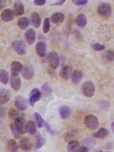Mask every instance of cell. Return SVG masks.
<instances>
[{"label":"cell","instance_id":"cb8c5ba5","mask_svg":"<svg viewBox=\"0 0 114 152\" xmlns=\"http://www.w3.org/2000/svg\"><path fill=\"white\" fill-rule=\"evenodd\" d=\"M76 23L79 28H84L87 25V19L85 15L84 14L78 15L76 18Z\"/></svg>","mask_w":114,"mask_h":152},{"label":"cell","instance_id":"9c48e42d","mask_svg":"<svg viewBox=\"0 0 114 152\" xmlns=\"http://www.w3.org/2000/svg\"><path fill=\"white\" fill-rule=\"evenodd\" d=\"M41 92L38 88H34L31 91L30 94L29 103L32 107H34L35 103L41 99Z\"/></svg>","mask_w":114,"mask_h":152},{"label":"cell","instance_id":"ba28073f","mask_svg":"<svg viewBox=\"0 0 114 152\" xmlns=\"http://www.w3.org/2000/svg\"><path fill=\"white\" fill-rule=\"evenodd\" d=\"M48 62H49L51 68L56 69L58 67L60 63V57L55 51H51L48 55Z\"/></svg>","mask_w":114,"mask_h":152},{"label":"cell","instance_id":"f546056e","mask_svg":"<svg viewBox=\"0 0 114 152\" xmlns=\"http://www.w3.org/2000/svg\"><path fill=\"white\" fill-rule=\"evenodd\" d=\"M41 92V94H43L44 96H49L52 94L53 90L51 88V87L50 86V85L48 83H45L42 85Z\"/></svg>","mask_w":114,"mask_h":152},{"label":"cell","instance_id":"d4e9b609","mask_svg":"<svg viewBox=\"0 0 114 152\" xmlns=\"http://www.w3.org/2000/svg\"><path fill=\"white\" fill-rule=\"evenodd\" d=\"M70 109L67 105H62L59 108V113L62 119L68 118L70 115Z\"/></svg>","mask_w":114,"mask_h":152},{"label":"cell","instance_id":"4dcf8cb0","mask_svg":"<svg viewBox=\"0 0 114 152\" xmlns=\"http://www.w3.org/2000/svg\"><path fill=\"white\" fill-rule=\"evenodd\" d=\"M8 116H9V118L12 120H14L17 117H22L21 116L20 112L14 108H11L9 109V113H8Z\"/></svg>","mask_w":114,"mask_h":152},{"label":"cell","instance_id":"f6af8a7d","mask_svg":"<svg viewBox=\"0 0 114 152\" xmlns=\"http://www.w3.org/2000/svg\"><path fill=\"white\" fill-rule=\"evenodd\" d=\"M6 4H7V0H0V10L4 9Z\"/></svg>","mask_w":114,"mask_h":152},{"label":"cell","instance_id":"603a6c76","mask_svg":"<svg viewBox=\"0 0 114 152\" xmlns=\"http://www.w3.org/2000/svg\"><path fill=\"white\" fill-rule=\"evenodd\" d=\"M30 24V19L28 17H21L17 21V25L21 30H26Z\"/></svg>","mask_w":114,"mask_h":152},{"label":"cell","instance_id":"8fae6325","mask_svg":"<svg viewBox=\"0 0 114 152\" xmlns=\"http://www.w3.org/2000/svg\"><path fill=\"white\" fill-rule=\"evenodd\" d=\"M25 37L26 41L29 45H32L34 44L36 38V32L34 28H29L26 31L25 34Z\"/></svg>","mask_w":114,"mask_h":152},{"label":"cell","instance_id":"7bdbcfd3","mask_svg":"<svg viewBox=\"0 0 114 152\" xmlns=\"http://www.w3.org/2000/svg\"><path fill=\"white\" fill-rule=\"evenodd\" d=\"M76 152H89L88 148L85 146L79 147V149L76 151Z\"/></svg>","mask_w":114,"mask_h":152},{"label":"cell","instance_id":"44dd1931","mask_svg":"<svg viewBox=\"0 0 114 152\" xmlns=\"http://www.w3.org/2000/svg\"><path fill=\"white\" fill-rule=\"evenodd\" d=\"M83 77V74L82 71H79V70H75L71 76V83L74 84H78L82 80Z\"/></svg>","mask_w":114,"mask_h":152},{"label":"cell","instance_id":"30bf717a","mask_svg":"<svg viewBox=\"0 0 114 152\" xmlns=\"http://www.w3.org/2000/svg\"><path fill=\"white\" fill-rule=\"evenodd\" d=\"M14 11L12 10L11 9H6L1 12V19L4 21V22H10L14 19Z\"/></svg>","mask_w":114,"mask_h":152},{"label":"cell","instance_id":"6da1fadb","mask_svg":"<svg viewBox=\"0 0 114 152\" xmlns=\"http://www.w3.org/2000/svg\"><path fill=\"white\" fill-rule=\"evenodd\" d=\"M97 13L103 19H108L112 14V6L108 3H101L97 7Z\"/></svg>","mask_w":114,"mask_h":152},{"label":"cell","instance_id":"9a60e30c","mask_svg":"<svg viewBox=\"0 0 114 152\" xmlns=\"http://www.w3.org/2000/svg\"><path fill=\"white\" fill-rule=\"evenodd\" d=\"M11 86L14 91H18L21 87V79L19 75H11L10 78Z\"/></svg>","mask_w":114,"mask_h":152},{"label":"cell","instance_id":"e0dca14e","mask_svg":"<svg viewBox=\"0 0 114 152\" xmlns=\"http://www.w3.org/2000/svg\"><path fill=\"white\" fill-rule=\"evenodd\" d=\"M47 45L43 42H39L35 45V51L39 57H43L45 56Z\"/></svg>","mask_w":114,"mask_h":152},{"label":"cell","instance_id":"484cf974","mask_svg":"<svg viewBox=\"0 0 114 152\" xmlns=\"http://www.w3.org/2000/svg\"><path fill=\"white\" fill-rule=\"evenodd\" d=\"M79 148V142L77 140H71L69 142L67 150L68 152H76Z\"/></svg>","mask_w":114,"mask_h":152},{"label":"cell","instance_id":"1f68e13d","mask_svg":"<svg viewBox=\"0 0 114 152\" xmlns=\"http://www.w3.org/2000/svg\"><path fill=\"white\" fill-rule=\"evenodd\" d=\"M45 142V139L43 136L41 134H38L37 136L36 140H35V148L37 149H40V148L43 146Z\"/></svg>","mask_w":114,"mask_h":152},{"label":"cell","instance_id":"7402d4cb","mask_svg":"<svg viewBox=\"0 0 114 152\" xmlns=\"http://www.w3.org/2000/svg\"><path fill=\"white\" fill-rule=\"evenodd\" d=\"M19 150V145L14 140H9L6 144L7 152H17Z\"/></svg>","mask_w":114,"mask_h":152},{"label":"cell","instance_id":"4316f807","mask_svg":"<svg viewBox=\"0 0 114 152\" xmlns=\"http://www.w3.org/2000/svg\"><path fill=\"white\" fill-rule=\"evenodd\" d=\"M108 131L106 129H104V128H101V129H99L97 132H96L93 136L95 138H97L98 139H104L106 138L108 136Z\"/></svg>","mask_w":114,"mask_h":152},{"label":"cell","instance_id":"bcb514c9","mask_svg":"<svg viewBox=\"0 0 114 152\" xmlns=\"http://www.w3.org/2000/svg\"><path fill=\"white\" fill-rule=\"evenodd\" d=\"M111 128H112V132L114 134V122H113L112 123V125H111Z\"/></svg>","mask_w":114,"mask_h":152},{"label":"cell","instance_id":"7a4b0ae2","mask_svg":"<svg viewBox=\"0 0 114 152\" xmlns=\"http://www.w3.org/2000/svg\"><path fill=\"white\" fill-rule=\"evenodd\" d=\"M82 92L83 94L88 98L93 96L95 92V86L91 81H86L82 86Z\"/></svg>","mask_w":114,"mask_h":152},{"label":"cell","instance_id":"3957f363","mask_svg":"<svg viewBox=\"0 0 114 152\" xmlns=\"http://www.w3.org/2000/svg\"><path fill=\"white\" fill-rule=\"evenodd\" d=\"M12 48L19 56H23L26 53V45L23 40L16 39L12 43Z\"/></svg>","mask_w":114,"mask_h":152},{"label":"cell","instance_id":"d6a6232c","mask_svg":"<svg viewBox=\"0 0 114 152\" xmlns=\"http://www.w3.org/2000/svg\"><path fill=\"white\" fill-rule=\"evenodd\" d=\"M34 116H35V121H36L38 127L39 128L43 127L44 126L45 121H43V118H42V117L41 116V115L38 113H35Z\"/></svg>","mask_w":114,"mask_h":152},{"label":"cell","instance_id":"d590c367","mask_svg":"<svg viewBox=\"0 0 114 152\" xmlns=\"http://www.w3.org/2000/svg\"><path fill=\"white\" fill-rule=\"evenodd\" d=\"M44 126H45V129H46L47 131L49 132L50 134H51L53 136H55V135L57 134H58V132H57L56 131H55V130H54L53 129H52V128L51 127V126L49 125V124L48 123L47 121H45Z\"/></svg>","mask_w":114,"mask_h":152},{"label":"cell","instance_id":"ac0fdd59","mask_svg":"<svg viewBox=\"0 0 114 152\" xmlns=\"http://www.w3.org/2000/svg\"><path fill=\"white\" fill-rule=\"evenodd\" d=\"M11 98L10 92L4 88L0 89V105L6 104Z\"/></svg>","mask_w":114,"mask_h":152},{"label":"cell","instance_id":"2e32d148","mask_svg":"<svg viewBox=\"0 0 114 152\" xmlns=\"http://www.w3.org/2000/svg\"><path fill=\"white\" fill-rule=\"evenodd\" d=\"M64 20L65 15L62 13H60V12L53 13L50 17L51 22H52L53 24H55V25H59V24L64 22Z\"/></svg>","mask_w":114,"mask_h":152},{"label":"cell","instance_id":"7c38bea8","mask_svg":"<svg viewBox=\"0 0 114 152\" xmlns=\"http://www.w3.org/2000/svg\"><path fill=\"white\" fill-rule=\"evenodd\" d=\"M32 143L28 137H24L20 139L19 142V147L21 150L25 151H29L32 150Z\"/></svg>","mask_w":114,"mask_h":152},{"label":"cell","instance_id":"83f0119b","mask_svg":"<svg viewBox=\"0 0 114 152\" xmlns=\"http://www.w3.org/2000/svg\"><path fill=\"white\" fill-rule=\"evenodd\" d=\"M9 80V77L8 72L4 69L0 70V83L6 85L7 84Z\"/></svg>","mask_w":114,"mask_h":152},{"label":"cell","instance_id":"e575fe53","mask_svg":"<svg viewBox=\"0 0 114 152\" xmlns=\"http://www.w3.org/2000/svg\"><path fill=\"white\" fill-rule=\"evenodd\" d=\"M10 129L11 130V132L13 134V136L17 139H19L20 138V134L18 131L17 129H16L14 124H10Z\"/></svg>","mask_w":114,"mask_h":152},{"label":"cell","instance_id":"d6986e66","mask_svg":"<svg viewBox=\"0 0 114 152\" xmlns=\"http://www.w3.org/2000/svg\"><path fill=\"white\" fill-rule=\"evenodd\" d=\"M22 64L19 61H13L11 65V75H19L22 71Z\"/></svg>","mask_w":114,"mask_h":152},{"label":"cell","instance_id":"4fadbf2b","mask_svg":"<svg viewBox=\"0 0 114 152\" xmlns=\"http://www.w3.org/2000/svg\"><path fill=\"white\" fill-rule=\"evenodd\" d=\"M73 71L71 66L70 65H65L61 69L60 71V76L61 77L64 79L65 80H68L69 78H71V74H72Z\"/></svg>","mask_w":114,"mask_h":152},{"label":"cell","instance_id":"8992f818","mask_svg":"<svg viewBox=\"0 0 114 152\" xmlns=\"http://www.w3.org/2000/svg\"><path fill=\"white\" fill-rule=\"evenodd\" d=\"M15 107L20 111H25L28 107V100L22 96H18L16 97L14 102Z\"/></svg>","mask_w":114,"mask_h":152},{"label":"cell","instance_id":"7dc6e473","mask_svg":"<svg viewBox=\"0 0 114 152\" xmlns=\"http://www.w3.org/2000/svg\"><path fill=\"white\" fill-rule=\"evenodd\" d=\"M96 152H103L102 151H96Z\"/></svg>","mask_w":114,"mask_h":152},{"label":"cell","instance_id":"ab89813d","mask_svg":"<svg viewBox=\"0 0 114 152\" xmlns=\"http://www.w3.org/2000/svg\"><path fill=\"white\" fill-rule=\"evenodd\" d=\"M34 4L38 6H42L46 4V0H34Z\"/></svg>","mask_w":114,"mask_h":152},{"label":"cell","instance_id":"ffe728a7","mask_svg":"<svg viewBox=\"0 0 114 152\" xmlns=\"http://www.w3.org/2000/svg\"><path fill=\"white\" fill-rule=\"evenodd\" d=\"M30 22L32 25L34 26L35 28H40L41 25V18L40 15L36 12H33L31 15Z\"/></svg>","mask_w":114,"mask_h":152},{"label":"cell","instance_id":"c3c4849f","mask_svg":"<svg viewBox=\"0 0 114 152\" xmlns=\"http://www.w3.org/2000/svg\"><path fill=\"white\" fill-rule=\"evenodd\" d=\"M103 152H108V151H103Z\"/></svg>","mask_w":114,"mask_h":152},{"label":"cell","instance_id":"f35d334b","mask_svg":"<svg viewBox=\"0 0 114 152\" xmlns=\"http://www.w3.org/2000/svg\"><path fill=\"white\" fill-rule=\"evenodd\" d=\"M72 3L75 5L83 6L88 4V0H72Z\"/></svg>","mask_w":114,"mask_h":152},{"label":"cell","instance_id":"52a82bcc","mask_svg":"<svg viewBox=\"0 0 114 152\" xmlns=\"http://www.w3.org/2000/svg\"><path fill=\"white\" fill-rule=\"evenodd\" d=\"M21 75L22 77L26 79V80H31V79L34 77L35 71L33 66L29 64L24 65L22 71H21Z\"/></svg>","mask_w":114,"mask_h":152},{"label":"cell","instance_id":"277c9868","mask_svg":"<svg viewBox=\"0 0 114 152\" xmlns=\"http://www.w3.org/2000/svg\"><path fill=\"white\" fill-rule=\"evenodd\" d=\"M84 123H85L86 127L90 130H95L99 124L97 117L93 115H87L85 117Z\"/></svg>","mask_w":114,"mask_h":152},{"label":"cell","instance_id":"f1b7e54d","mask_svg":"<svg viewBox=\"0 0 114 152\" xmlns=\"http://www.w3.org/2000/svg\"><path fill=\"white\" fill-rule=\"evenodd\" d=\"M37 132L36 124L33 121H29L27 122V132H28L30 134L34 135Z\"/></svg>","mask_w":114,"mask_h":152},{"label":"cell","instance_id":"b9f144b4","mask_svg":"<svg viewBox=\"0 0 114 152\" xmlns=\"http://www.w3.org/2000/svg\"><path fill=\"white\" fill-rule=\"evenodd\" d=\"M6 115V109L0 105V117H4Z\"/></svg>","mask_w":114,"mask_h":152},{"label":"cell","instance_id":"74e56055","mask_svg":"<svg viewBox=\"0 0 114 152\" xmlns=\"http://www.w3.org/2000/svg\"><path fill=\"white\" fill-rule=\"evenodd\" d=\"M92 49L95 51H103L105 50V46L102 44H95L92 45Z\"/></svg>","mask_w":114,"mask_h":152},{"label":"cell","instance_id":"8d00e7d4","mask_svg":"<svg viewBox=\"0 0 114 152\" xmlns=\"http://www.w3.org/2000/svg\"><path fill=\"white\" fill-rule=\"evenodd\" d=\"M106 59L108 61H114V51L113 50H108L105 55Z\"/></svg>","mask_w":114,"mask_h":152},{"label":"cell","instance_id":"836d02e7","mask_svg":"<svg viewBox=\"0 0 114 152\" xmlns=\"http://www.w3.org/2000/svg\"><path fill=\"white\" fill-rule=\"evenodd\" d=\"M51 20L49 18H46L43 20V31L44 34H47L48 32H49L50 30V27H51Z\"/></svg>","mask_w":114,"mask_h":152},{"label":"cell","instance_id":"ee69618b","mask_svg":"<svg viewBox=\"0 0 114 152\" xmlns=\"http://www.w3.org/2000/svg\"><path fill=\"white\" fill-rule=\"evenodd\" d=\"M66 1V0H58V1H57V2L55 3V4H52V5L61 6V5H62L63 4H64Z\"/></svg>","mask_w":114,"mask_h":152},{"label":"cell","instance_id":"5b68a950","mask_svg":"<svg viewBox=\"0 0 114 152\" xmlns=\"http://www.w3.org/2000/svg\"><path fill=\"white\" fill-rule=\"evenodd\" d=\"M14 126L20 134L27 132V123L22 117H17L14 119Z\"/></svg>","mask_w":114,"mask_h":152},{"label":"cell","instance_id":"60d3db41","mask_svg":"<svg viewBox=\"0 0 114 152\" xmlns=\"http://www.w3.org/2000/svg\"><path fill=\"white\" fill-rule=\"evenodd\" d=\"M73 136H74V134L71 132H68V133H67L65 135V136H64V139H65V140L66 141V142H68V141H70V140L71 139V138H73Z\"/></svg>","mask_w":114,"mask_h":152},{"label":"cell","instance_id":"5bb4252c","mask_svg":"<svg viewBox=\"0 0 114 152\" xmlns=\"http://www.w3.org/2000/svg\"><path fill=\"white\" fill-rule=\"evenodd\" d=\"M13 11L16 16H20L25 13V6L21 0H15L14 3Z\"/></svg>","mask_w":114,"mask_h":152}]
</instances>
